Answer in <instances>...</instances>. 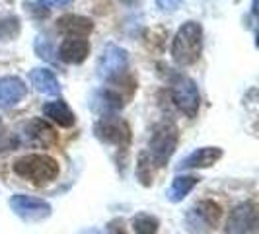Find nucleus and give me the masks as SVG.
Listing matches in <instances>:
<instances>
[{"mask_svg":"<svg viewBox=\"0 0 259 234\" xmlns=\"http://www.w3.org/2000/svg\"><path fill=\"white\" fill-rule=\"evenodd\" d=\"M27 94L26 82L18 76L0 78V109H10L20 104Z\"/></svg>","mask_w":259,"mask_h":234,"instance_id":"9","label":"nucleus"},{"mask_svg":"<svg viewBox=\"0 0 259 234\" xmlns=\"http://www.w3.org/2000/svg\"><path fill=\"white\" fill-rule=\"evenodd\" d=\"M180 143V129L176 123L171 121H160L158 125H154L150 141H148V158L150 162L162 168L168 164V160L171 158V154L176 152Z\"/></svg>","mask_w":259,"mask_h":234,"instance_id":"3","label":"nucleus"},{"mask_svg":"<svg viewBox=\"0 0 259 234\" xmlns=\"http://www.w3.org/2000/svg\"><path fill=\"white\" fill-rule=\"evenodd\" d=\"M94 133L102 143L115 144V146H127L131 143V129L127 121H123L115 115L102 117L94 125Z\"/></svg>","mask_w":259,"mask_h":234,"instance_id":"6","label":"nucleus"},{"mask_svg":"<svg viewBox=\"0 0 259 234\" xmlns=\"http://www.w3.org/2000/svg\"><path fill=\"white\" fill-rule=\"evenodd\" d=\"M29 80H31V84L35 86V90L39 94L61 96V84H59L57 76L53 74V70H49V68H33L29 72Z\"/></svg>","mask_w":259,"mask_h":234,"instance_id":"13","label":"nucleus"},{"mask_svg":"<svg viewBox=\"0 0 259 234\" xmlns=\"http://www.w3.org/2000/svg\"><path fill=\"white\" fill-rule=\"evenodd\" d=\"M43 113L45 117H49L53 123H57L59 127H72L76 123V115L74 111L68 107L66 102L57 100V102H49L43 105Z\"/></svg>","mask_w":259,"mask_h":234,"instance_id":"14","label":"nucleus"},{"mask_svg":"<svg viewBox=\"0 0 259 234\" xmlns=\"http://www.w3.org/2000/svg\"><path fill=\"white\" fill-rule=\"evenodd\" d=\"M127 61H129L127 51L111 43L102 51V57L98 61V74L104 80H111L113 76L127 70Z\"/></svg>","mask_w":259,"mask_h":234,"instance_id":"8","label":"nucleus"},{"mask_svg":"<svg viewBox=\"0 0 259 234\" xmlns=\"http://www.w3.org/2000/svg\"><path fill=\"white\" fill-rule=\"evenodd\" d=\"M72 0H37V6H43L45 10H53V8H66L70 6Z\"/></svg>","mask_w":259,"mask_h":234,"instance_id":"19","label":"nucleus"},{"mask_svg":"<svg viewBox=\"0 0 259 234\" xmlns=\"http://www.w3.org/2000/svg\"><path fill=\"white\" fill-rule=\"evenodd\" d=\"M131 224H133L135 234H158V230H160V221L154 215H148V213L135 215Z\"/></svg>","mask_w":259,"mask_h":234,"instance_id":"17","label":"nucleus"},{"mask_svg":"<svg viewBox=\"0 0 259 234\" xmlns=\"http://www.w3.org/2000/svg\"><path fill=\"white\" fill-rule=\"evenodd\" d=\"M57 29L65 33L66 37H82L86 39L94 29V22L90 18L78 16V14H66L57 20Z\"/></svg>","mask_w":259,"mask_h":234,"instance_id":"11","label":"nucleus"},{"mask_svg":"<svg viewBox=\"0 0 259 234\" xmlns=\"http://www.w3.org/2000/svg\"><path fill=\"white\" fill-rule=\"evenodd\" d=\"M14 174L33 185H47L59 176V162L49 154H26L14 162Z\"/></svg>","mask_w":259,"mask_h":234,"instance_id":"2","label":"nucleus"},{"mask_svg":"<svg viewBox=\"0 0 259 234\" xmlns=\"http://www.w3.org/2000/svg\"><path fill=\"white\" fill-rule=\"evenodd\" d=\"M10 209L22 219L27 222H39L49 219L53 213V207L39 197H31V195L16 193L10 197Z\"/></svg>","mask_w":259,"mask_h":234,"instance_id":"5","label":"nucleus"},{"mask_svg":"<svg viewBox=\"0 0 259 234\" xmlns=\"http://www.w3.org/2000/svg\"><path fill=\"white\" fill-rule=\"evenodd\" d=\"M222 148L221 146H201L193 150L191 154H187L180 162L178 170H199V168H210L214 166L222 158Z\"/></svg>","mask_w":259,"mask_h":234,"instance_id":"10","label":"nucleus"},{"mask_svg":"<svg viewBox=\"0 0 259 234\" xmlns=\"http://www.w3.org/2000/svg\"><path fill=\"white\" fill-rule=\"evenodd\" d=\"M137 178L144 187L152 185V170H150V158L146 152H141L137 158Z\"/></svg>","mask_w":259,"mask_h":234,"instance_id":"18","label":"nucleus"},{"mask_svg":"<svg viewBox=\"0 0 259 234\" xmlns=\"http://www.w3.org/2000/svg\"><path fill=\"white\" fill-rule=\"evenodd\" d=\"M203 53V26L199 22H185L178 29L176 37L171 41V59L176 65L191 66L199 61Z\"/></svg>","mask_w":259,"mask_h":234,"instance_id":"1","label":"nucleus"},{"mask_svg":"<svg viewBox=\"0 0 259 234\" xmlns=\"http://www.w3.org/2000/svg\"><path fill=\"white\" fill-rule=\"evenodd\" d=\"M107 234H129L123 219H113L107 222Z\"/></svg>","mask_w":259,"mask_h":234,"instance_id":"20","label":"nucleus"},{"mask_svg":"<svg viewBox=\"0 0 259 234\" xmlns=\"http://www.w3.org/2000/svg\"><path fill=\"white\" fill-rule=\"evenodd\" d=\"M257 224V211L251 201L240 203L228 213L224 234H249Z\"/></svg>","mask_w":259,"mask_h":234,"instance_id":"7","label":"nucleus"},{"mask_svg":"<svg viewBox=\"0 0 259 234\" xmlns=\"http://www.w3.org/2000/svg\"><path fill=\"white\" fill-rule=\"evenodd\" d=\"M171 98L185 115L191 117V119L197 117L201 96H199V88H197L193 78L185 76V74H174V78H171Z\"/></svg>","mask_w":259,"mask_h":234,"instance_id":"4","label":"nucleus"},{"mask_svg":"<svg viewBox=\"0 0 259 234\" xmlns=\"http://www.w3.org/2000/svg\"><path fill=\"white\" fill-rule=\"evenodd\" d=\"M90 55V43L82 37H66L59 47V57L66 65H80Z\"/></svg>","mask_w":259,"mask_h":234,"instance_id":"12","label":"nucleus"},{"mask_svg":"<svg viewBox=\"0 0 259 234\" xmlns=\"http://www.w3.org/2000/svg\"><path fill=\"white\" fill-rule=\"evenodd\" d=\"M26 135L29 141H33V143H37V144H43V146L53 144L57 141V135H55L53 127L47 125L45 121H41V119H33V121L27 123Z\"/></svg>","mask_w":259,"mask_h":234,"instance_id":"15","label":"nucleus"},{"mask_svg":"<svg viewBox=\"0 0 259 234\" xmlns=\"http://www.w3.org/2000/svg\"><path fill=\"white\" fill-rule=\"evenodd\" d=\"M201 182L199 176H176L168 189V199L171 203H180L193 191V187Z\"/></svg>","mask_w":259,"mask_h":234,"instance_id":"16","label":"nucleus"},{"mask_svg":"<svg viewBox=\"0 0 259 234\" xmlns=\"http://www.w3.org/2000/svg\"><path fill=\"white\" fill-rule=\"evenodd\" d=\"M182 2L183 0H156L158 8H160V10H164V12H174Z\"/></svg>","mask_w":259,"mask_h":234,"instance_id":"21","label":"nucleus"}]
</instances>
